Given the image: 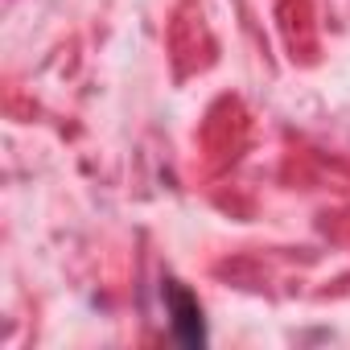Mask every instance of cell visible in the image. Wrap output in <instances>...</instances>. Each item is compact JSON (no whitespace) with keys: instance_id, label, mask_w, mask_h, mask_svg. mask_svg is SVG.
<instances>
[{"instance_id":"1","label":"cell","mask_w":350,"mask_h":350,"mask_svg":"<svg viewBox=\"0 0 350 350\" xmlns=\"http://www.w3.org/2000/svg\"><path fill=\"white\" fill-rule=\"evenodd\" d=\"M165 305H169V325L186 346L206 342V321H202V305L190 288H182L178 280H165Z\"/></svg>"}]
</instances>
